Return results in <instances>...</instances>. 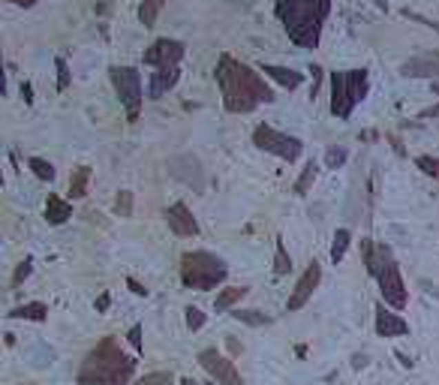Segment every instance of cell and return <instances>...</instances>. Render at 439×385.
I'll return each instance as SVG.
<instances>
[{"mask_svg": "<svg viewBox=\"0 0 439 385\" xmlns=\"http://www.w3.org/2000/svg\"><path fill=\"white\" fill-rule=\"evenodd\" d=\"M214 76H217L220 94H223V105H226L232 114H250L253 109H259L262 103L274 100V91L265 85V79L259 72H256L250 63L238 61V57H232V54H220Z\"/></svg>", "mask_w": 439, "mask_h": 385, "instance_id": "1", "label": "cell"}, {"mask_svg": "<svg viewBox=\"0 0 439 385\" xmlns=\"http://www.w3.org/2000/svg\"><path fill=\"white\" fill-rule=\"evenodd\" d=\"M136 373V358H130L114 337H103L85 355L76 382L79 385H130Z\"/></svg>", "mask_w": 439, "mask_h": 385, "instance_id": "2", "label": "cell"}, {"mask_svg": "<svg viewBox=\"0 0 439 385\" xmlns=\"http://www.w3.org/2000/svg\"><path fill=\"white\" fill-rule=\"evenodd\" d=\"M277 19L283 21L289 39L301 48H316L322 24L331 12V0H277Z\"/></svg>", "mask_w": 439, "mask_h": 385, "instance_id": "3", "label": "cell"}, {"mask_svg": "<svg viewBox=\"0 0 439 385\" xmlns=\"http://www.w3.org/2000/svg\"><path fill=\"white\" fill-rule=\"evenodd\" d=\"M229 277V268L220 256H214L208 250H193L181 256V283L187 289H217V286Z\"/></svg>", "mask_w": 439, "mask_h": 385, "instance_id": "4", "label": "cell"}, {"mask_svg": "<svg viewBox=\"0 0 439 385\" xmlns=\"http://www.w3.org/2000/svg\"><path fill=\"white\" fill-rule=\"evenodd\" d=\"M370 91L367 70H337L331 72V114L340 121H349L355 105Z\"/></svg>", "mask_w": 439, "mask_h": 385, "instance_id": "5", "label": "cell"}, {"mask_svg": "<svg viewBox=\"0 0 439 385\" xmlns=\"http://www.w3.org/2000/svg\"><path fill=\"white\" fill-rule=\"evenodd\" d=\"M112 85H114V94H118L121 105L127 109V121L136 124L139 121V112H142V103H145V91H142V72L136 67H112Z\"/></svg>", "mask_w": 439, "mask_h": 385, "instance_id": "6", "label": "cell"}, {"mask_svg": "<svg viewBox=\"0 0 439 385\" xmlns=\"http://www.w3.org/2000/svg\"><path fill=\"white\" fill-rule=\"evenodd\" d=\"M253 145L259 147V151H268V154H274V157L286 160V163H295L298 157H301V151H304L301 138L277 133V129L268 127V124H259L253 129Z\"/></svg>", "mask_w": 439, "mask_h": 385, "instance_id": "7", "label": "cell"}, {"mask_svg": "<svg viewBox=\"0 0 439 385\" xmlns=\"http://www.w3.org/2000/svg\"><path fill=\"white\" fill-rule=\"evenodd\" d=\"M198 364H202L220 385H244L235 362L226 358V355H220L217 349H202V352H198Z\"/></svg>", "mask_w": 439, "mask_h": 385, "instance_id": "8", "label": "cell"}, {"mask_svg": "<svg viewBox=\"0 0 439 385\" xmlns=\"http://www.w3.org/2000/svg\"><path fill=\"white\" fill-rule=\"evenodd\" d=\"M184 43H178V39H156V43L147 48L142 61L147 63V67H156V70H165V67H178L181 61H184Z\"/></svg>", "mask_w": 439, "mask_h": 385, "instance_id": "9", "label": "cell"}, {"mask_svg": "<svg viewBox=\"0 0 439 385\" xmlns=\"http://www.w3.org/2000/svg\"><path fill=\"white\" fill-rule=\"evenodd\" d=\"M319 280H322V265H319L316 259H313L310 265L304 268V274L298 277L295 289H292V295H289V301H286V310H289V313H295V310H301L304 304H307V301L313 298V292H316Z\"/></svg>", "mask_w": 439, "mask_h": 385, "instance_id": "10", "label": "cell"}, {"mask_svg": "<svg viewBox=\"0 0 439 385\" xmlns=\"http://www.w3.org/2000/svg\"><path fill=\"white\" fill-rule=\"evenodd\" d=\"M169 175H175L178 181H184L187 187H193L196 193L205 190V169L198 157L193 154H181V157H172L169 160Z\"/></svg>", "mask_w": 439, "mask_h": 385, "instance_id": "11", "label": "cell"}, {"mask_svg": "<svg viewBox=\"0 0 439 385\" xmlns=\"http://www.w3.org/2000/svg\"><path fill=\"white\" fill-rule=\"evenodd\" d=\"M165 223H169V229L175 235H181V238H196L202 229H198V220L193 217V211L187 208L184 202H175L165 208Z\"/></svg>", "mask_w": 439, "mask_h": 385, "instance_id": "12", "label": "cell"}, {"mask_svg": "<svg viewBox=\"0 0 439 385\" xmlns=\"http://www.w3.org/2000/svg\"><path fill=\"white\" fill-rule=\"evenodd\" d=\"M407 79H439V52H427L418 57H409L400 67Z\"/></svg>", "mask_w": 439, "mask_h": 385, "instance_id": "13", "label": "cell"}, {"mask_svg": "<svg viewBox=\"0 0 439 385\" xmlns=\"http://www.w3.org/2000/svg\"><path fill=\"white\" fill-rule=\"evenodd\" d=\"M409 331V322L400 319L391 310H385V304H376V334L379 337H400Z\"/></svg>", "mask_w": 439, "mask_h": 385, "instance_id": "14", "label": "cell"}, {"mask_svg": "<svg viewBox=\"0 0 439 385\" xmlns=\"http://www.w3.org/2000/svg\"><path fill=\"white\" fill-rule=\"evenodd\" d=\"M178 79H181L178 67H165V70H156L154 76H151V85H147V96H151V100H160L163 94H169L172 87L178 85Z\"/></svg>", "mask_w": 439, "mask_h": 385, "instance_id": "15", "label": "cell"}, {"mask_svg": "<svg viewBox=\"0 0 439 385\" xmlns=\"http://www.w3.org/2000/svg\"><path fill=\"white\" fill-rule=\"evenodd\" d=\"M262 72H265L268 79H274L277 85L289 87V91H295V87H301V85H304V72H295V70H289V67H274V63H262Z\"/></svg>", "mask_w": 439, "mask_h": 385, "instance_id": "16", "label": "cell"}, {"mask_svg": "<svg viewBox=\"0 0 439 385\" xmlns=\"http://www.w3.org/2000/svg\"><path fill=\"white\" fill-rule=\"evenodd\" d=\"M70 217H72V205L63 202L61 196L48 193V199H45V220H48V226H61Z\"/></svg>", "mask_w": 439, "mask_h": 385, "instance_id": "17", "label": "cell"}, {"mask_svg": "<svg viewBox=\"0 0 439 385\" xmlns=\"http://www.w3.org/2000/svg\"><path fill=\"white\" fill-rule=\"evenodd\" d=\"M247 286H229V289H220L217 292V301H214V310L217 313H223V310H229L232 304H238L241 298H247Z\"/></svg>", "mask_w": 439, "mask_h": 385, "instance_id": "18", "label": "cell"}, {"mask_svg": "<svg viewBox=\"0 0 439 385\" xmlns=\"http://www.w3.org/2000/svg\"><path fill=\"white\" fill-rule=\"evenodd\" d=\"M12 319H28V322H45V316H48V307L43 304V301H30V304H21V307H15Z\"/></svg>", "mask_w": 439, "mask_h": 385, "instance_id": "19", "label": "cell"}, {"mask_svg": "<svg viewBox=\"0 0 439 385\" xmlns=\"http://www.w3.org/2000/svg\"><path fill=\"white\" fill-rule=\"evenodd\" d=\"M163 6H165V0H142V3H139V21H142L145 28H154L160 12H163Z\"/></svg>", "mask_w": 439, "mask_h": 385, "instance_id": "20", "label": "cell"}, {"mask_svg": "<svg viewBox=\"0 0 439 385\" xmlns=\"http://www.w3.org/2000/svg\"><path fill=\"white\" fill-rule=\"evenodd\" d=\"M349 244H352V232H349V229H337L334 241H331V262H334V265H337V262H343Z\"/></svg>", "mask_w": 439, "mask_h": 385, "instance_id": "21", "label": "cell"}, {"mask_svg": "<svg viewBox=\"0 0 439 385\" xmlns=\"http://www.w3.org/2000/svg\"><path fill=\"white\" fill-rule=\"evenodd\" d=\"M316 175H319V166H316V163H307L304 171L298 175V181H295V196H307L313 181H316Z\"/></svg>", "mask_w": 439, "mask_h": 385, "instance_id": "22", "label": "cell"}, {"mask_svg": "<svg viewBox=\"0 0 439 385\" xmlns=\"http://www.w3.org/2000/svg\"><path fill=\"white\" fill-rule=\"evenodd\" d=\"M88 181H90V169L88 166H79L76 175L70 178V196L72 199H81L88 193Z\"/></svg>", "mask_w": 439, "mask_h": 385, "instance_id": "23", "label": "cell"}, {"mask_svg": "<svg viewBox=\"0 0 439 385\" xmlns=\"http://www.w3.org/2000/svg\"><path fill=\"white\" fill-rule=\"evenodd\" d=\"M289 271H292V256H289V250H286L283 238H277V253H274V274H277V277H286Z\"/></svg>", "mask_w": 439, "mask_h": 385, "instance_id": "24", "label": "cell"}, {"mask_svg": "<svg viewBox=\"0 0 439 385\" xmlns=\"http://www.w3.org/2000/svg\"><path fill=\"white\" fill-rule=\"evenodd\" d=\"M238 319V322H244V325H253V329H259V325H268L271 319L265 316V313H259V310H235V313H232Z\"/></svg>", "mask_w": 439, "mask_h": 385, "instance_id": "25", "label": "cell"}, {"mask_svg": "<svg viewBox=\"0 0 439 385\" xmlns=\"http://www.w3.org/2000/svg\"><path fill=\"white\" fill-rule=\"evenodd\" d=\"M28 166L33 169V175L39 178V181H54V166L48 160H39V157H30Z\"/></svg>", "mask_w": 439, "mask_h": 385, "instance_id": "26", "label": "cell"}, {"mask_svg": "<svg viewBox=\"0 0 439 385\" xmlns=\"http://www.w3.org/2000/svg\"><path fill=\"white\" fill-rule=\"evenodd\" d=\"M132 385H175V376H172V371H156V373H145Z\"/></svg>", "mask_w": 439, "mask_h": 385, "instance_id": "27", "label": "cell"}, {"mask_svg": "<svg viewBox=\"0 0 439 385\" xmlns=\"http://www.w3.org/2000/svg\"><path fill=\"white\" fill-rule=\"evenodd\" d=\"M416 166L425 171V175L439 178V157H427V154H421V157H416Z\"/></svg>", "mask_w": 439, "mask_h": 385, "instance_id": "28", "label": "cell"}, {"mask_svg": "<svg viewBox=\"0 0 439 385\" xmlns=\"http://www.w3.org/2000/svg\"><path fill=\"white\" fill-rule=\"evenodd\" d=\"M346 157H349V154H346V147H328V151H325V166L328 169H340L343 163H346Z\"/></svg>", "mask_w": 439, "mask_h": 385, "instance_id": "29", "label": "cell"}, {"mask_svg": "<svg viewBox=\"0 0 439 385\" xmlns=\"http://www.w3.org/2000/svg\"><path fill=\"white\" fill-rule=\"evenodd\" d=\"M184 319H187V329H190V331H198V329L205 325V313H202L198 307H193V304L184 310Z\"/></svg>", "mask_w": 439, "mask_h": 385, "instance_id": "30", "label": "cell"}, {"mask_svg": "<svg viewBox=\"0 0 439 385\" xmlns=\"http://www.w3.org/2000/svg\"><path fill=\"white\" fill-rule=\"evenodd\" d=\"M114 211H118L121 217H130L132 214V193L130 190H121L118 199H114Z\"/></svg>", "mask_w": 439, "mask_h": 385, "instance_id": "31", "label": "cell"}, {"mask_svg": "<svg viewBox=\"0 0 439 385\" xmlns=\"http://www.w3.org/2000/svg\"><path fill=\"white\" fill-rule=\"evenodd\" d=\"M66 87H70V67L63 57H57V91H66Z\"/></svg>", "mask_w": 439, "mask_h": 385, "instance_id": "32", "label": "cell"}, {"mask_svg": "<svg viewBox=\"0 0 439 385\" xmlns=\"http://www.w3.org/2000/svg\"><path fill=\"white\" fill-rule=\"evenodd\" d=\"M130 346L132 349H136L139 352V355H142V349H145V343H142V325H132V329H130Z\"/></svg>", "mask_w": 439, "mask_h": 385, "instance_id": "33", "label": "cell"}, {"mask_svg": "<svg viewBox=\"0 0 439 385\" xmlns=\"http://www.w3.org/2000/svg\"><path fill=\"white\" fill-rule=\"evenodd\" d=\"M24 277H30V259H24L19 268H15V277H12V286H19Z\"/></svg>", "mask_w": 439, "mask_h": 385, "instance_id": "34", "label": "cell"}, {"mask_svg": "<svg viewBox=\"0 0 439 385\" xmlns=\"http://www.w3.org/2000/svg\"><path fill=\"white\" fill-rule=\"evenodd\" d=\"M109 304H112V295H109V292H103V295H99V298H96V310H99V313H103V310L109 307Z\"/></svg>", "mask_w": 439, "mask_h": 385, "instance_id": "35", "label": "cell"}, {"mask_svg": "<svg viewBox=\"0 0 439 385\" xmlns=\"http://www.w3.org/2000/svg\"><path fill=\"white\" fill-rule=\"evenodd\" d=\"M127 286H130V289H132V292H136V295H147V289H145V286H142V283H139V280H132V277H130V280H127Z\"/></svg>", "mask_w": 439, "mask_h": 385, "instance_id": "36", "label": "cell"}, {"mask_svg": "<svg viewBox=\"0 0 439 385\" xmlns=\"http://www.w3.org/2000/svg\"><path fill=\"white\" fill-rule=\"evenodd\" d=\"M352 367H358V371H361V367H367V355H355L352 358Z\"/></svg>", "mask_w": 439, "mask_h": 385, "instance_id": "37", "label": "cell"}, {"mask_svg": "<svg viewBox=\"0 0 439 385\" xmlns=\"http://www.w3.org/2000/svg\"><path fill=\"white\" fill-rule=\"evenodd\" d=\"M421 118H439V105H433V109H425V112H421Z\"/></svg>", "mask_w": 439, "mask_h": 385, "instance_id": "38", "label": "cell"}, {"mask_svg": "<svg viewBox=\"0 0 439 385\" xmlns=\"http://www.w3.org/2000/svg\"><path fill=\"white\" fill-rule=\"evenodd\" d=\"M397 358H400V364H403V367H412V358H409V355H403V352H397Z\"/></svg>", "mask_w": 439, "mask_h": 385, "instance_id": "39", "label": "cell"}, {"mask_svg": "<svg viewBox=\"0 0 439 385\" xmlns=\"http://www.w3.org/2000/svg\"><path fill=\"white\" fill-rule=\"evenodd\" d=\"M21 94H24V103H33V96H30V85H24V87H21Z\"/></svg>", "mask_w": 439, "mask_h": 385, "instance_id": "40", "label": "cell"}, {"mask_svg": "<svg viewBox=\"0 0 439 385\" xmlns=\"http://www.w3.org/2000/svg\"><path fill=\"white\" fill-rule=\"evenodd\" d=\"M374 6H376V10H382V12H388V0H374Z\"/></svg>", "mask_w": 439, "mask_h": 385, "instance_id": "41", "label": "cell"}, {"mask_svg": "<svg viewBox=\"0 0 439 385\" xmlns=\"http://www.w3.org/2000/svg\"><path fill=\"white\" fill-rule=\"evenodd\" d=\"M10 3H15V6H33L37 0H10Z\"/></svg>", "mask_w": 439, "mask_h": 385, "instance_id": "42", "label": "cell"}, {"mask_svg": "<svg viewBox=\"0 0 439 385\" xmlns=\"http://www.w3.org/2000/svg\"><path fill=\"white\" fill-rule=\"evenodd\" d=\"M181 385H202V382H196V379H190V376H187V379H181Z\"/></svg>", "mask_w": 439, "mask_h": 385, "instance_id": "43", "label": "cell"}]
</instances>
